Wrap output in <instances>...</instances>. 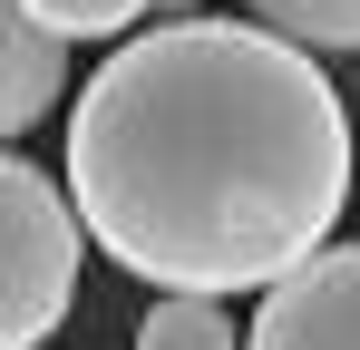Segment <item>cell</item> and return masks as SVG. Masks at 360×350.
<instances>
[{"instance_id":"obj_2","label":"cell","mask_w":360,"mask_h":350,"mask_svg":"<svg viewBox=\"0 0 360 350\" xmlns=\"http://www.w3.org/2000/svg\"><path fill=\"white\" fill-rule=\"evenodd\" d=\"M78 253H88L78 195L30 156H10L0 166V331L10 350H39L59 331V311L78 302Z\"/></svg>"},{"instance_id":"obj_1","label":"cell","mask_w":360,"mask_h":350,"mask_svg":"<svg viewBox=\"0 0 360 350\" xmlns=\"http://www.w3.org/2000/svg\"><path fill=\"white\" fill-rule=\"evenodd\" d=\"M88 243L156 292H273L351 205V108L263 20H166L117 39L68 108Z\"/></svg>"},{"instance_id":"obj_3","label":"cell","mask_w":360,"mask_h":350,"mask_svg":"<svg viewBox=\"0 0 360 350\" xmlns=\"http://www.w3.org/2000/svg\"><path fill=\"white\" fill-rule=\"evenodd\" d=\"M243 350H360V243H331L292 283H273Z\"/></svg>"},{"instance_id":"obj_7","label":"cell","mask_w":360,"mask_h":350,"mask_svg":"<svg viewBox=\"0 0 360 350\" xmlns=\"http://www.w3.org/2000/svg\"><path fill=\"white\" fill-rule=\"evenodd\" d=\"M20 10H30V20H49L59 39H127L156 0H20Z\"/></svg>"},{"instance_id":"obj_8","label":"cell","mask_w":360,"mask_h":350,"mask_svg":"<svg viewBox=\"0 0 360 350\" xmlns=\"http://www.w3.org/2000/svg\"><path fill=\"white\" fill-rule=\"evenodd\" d=\"M156 10H166V20H195V10H205V0H156Z\"/></svg>"},{"instance_id":"obj_4","label":"cell","mask_w":360,"mask_h":350,"mask_svg":"<svg viewBox=\"0 0 360 350\" xmlns=\"http://www.w3.org/2000/svg\"><path fill=\"white\" fill-rule=\"evenodd\" d=\"M59 88H68V39L49 20H30L20 0H0V127L30 136L39 117L59 108Z\"/></svg>"},{"instance_id":"obj_6","label":"cell","mask_w":360,"mask_h":350,"mask_svg":"<svg viewBox=\"0 0 360 350\" xmlns=\"http://www.w3.org/2000/svg\"><path fill=\"white\" fill-rule=\"evenodd\" d=\"M243 10L292 49H360V0H243Z\"/></svg>"},{"instance_id":"obj_5","label":"cell","mask_w":360,"mask_h":350,"mask_svg":"<svg viewBox=\"0 0 360 350\" xmlns=\"http://www.w3.org/2000/svg\"><path fill=\"white\" fill-rule=\"evenodd\" d=\"M136 350H243V331L224 321V302H205V292H156L136 311Z\"/></svg>"}]
</instances>
